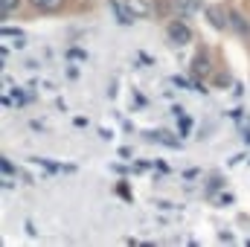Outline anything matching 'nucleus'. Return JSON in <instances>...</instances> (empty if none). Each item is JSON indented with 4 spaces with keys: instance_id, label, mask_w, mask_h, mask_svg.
<instances>
[{
    "instance_id": "1",
    "label": "nucleus",
    "mask_w": 250,
    "mask_h": 247,
    "mask_svg": "<svg viewBox=\"0 0 250 247\" xmlns=\"http://www.w3.org/2000/svg\"><path fill=\"white\" fill-rule=\"evenodd\" d=\"M169 38H172L178 47H184V44L192 41V29H189L184 21H172V23H169Z\"/></svg>"
},
{
    "instance_id": "2",
    "label": "nucleus",
    "mask_w": 250,
    "mask_h": 247,
    "mask_svg": "<svg viewBox=\"0 0 250 247\" xmlns=\"http://www.w3.org/2000/svg\"><path fill=\"white\" fill-rule=\"evenodd\" d=\"M207 15H209V23H212L215 29H230V12H224V9H218V6H209Z\"/></svg>"
},
{
    "instance_id": "3",
    "label": "nucleus",
    "mask_w": 250,
    "mask_h": 247,
    "mask_svg": "<svg viewBox=\"0 0 250 247\" xmlns=\"http://www.w3.org/2000/svg\"><path fill=\"white\" fill-rule=\"evenodd\" d=\"M230 26H233L239 35H250V21L242 12H230Z\"/></svg>"
},
{
    "instance_id": "4",
    "label": "nucleus",
    "mask_w": 250,
    "mask_h": 247,
    "mask_svg": "<svg viewBox=\"0 0 250 247\" xmlns=\"http://www.w3.org/2000/svg\"><path fill=\"white\" fill-rule=\"evenodd\" d=\"M172 9L178 15H192V12L201 9V0H172Z\"/></svg>"
},
{
    "instance_id": "5",
    "label": "nucleus",
    "mask_w": 250,
    "mask_h": 247,
    "mask_svg": "<svg viewBox=\"0 0 250 247\" xmlns=\"http://www.w3.org/2000/svg\"><path fill=\"white\" fill-rule=\"evenodd\" d=\"M192 73H198V76L209 73V56H207V50H201V56L192 59Z\"/></svg>"
},
{
    "instance_id": "6",
    "label": "nucleus",
    "mask_w": 250,
    "mask_h": 247,
    "mask_svg": "<svg viewBox=\"0 0 250 247\" xmlns=\"http://www.w3.org/2000/svg\"><path fill=\"white\" fill-rule=\"evenodd\" d=\"M38 12H47V15H53V12H59L64 6V0H29Z\"/></svg>"
},
{
    "instance_id": "7",
    "label": "nucleus",
    "mask_w": 250,
    "mask_h": 247,
    "mask_svg": "<svg viewBox=\"0 0 250 247\" xmlns=\"http://www.w3.org/2000/svg\"><path fill=\"white\" fill-rule=\"evenodd\" d=\"M21 3H23V0H0V15H3V21L12 18V15L21 9Z\"/></svg>"
},
{
    "instance_id": "8",
    "label": "nucleus",
    "mask_w": 250,
    "mask_h": 247,
    "mask_svg": "<svg viewBox=\"0 0 250 247\" xmlns=\"http://www.w3.org/2000/svg\"><path fill=\"white\" fill-rule=\"evenodd\" d=\"M125 3H128V12L131 15H148L151 12V6L146 0H125Z\"/></svg>"
},
{
    "instance_id": "9",
    "label": "nucleus",
    "mask_w": 250,
    "mask_h": 247,
    "mask_svg": "<svg viewBox=\"0 0 250 247\" xmlns=\"http://www.w3.org/2000/svg\"><path fill=\"white\" fill-rule=\"evenodd\" d=\"M114 12H117L120 23H131V21H134V15H131V12H123V6H120V3H114Z\"/></svg>"
}]
</instances>
